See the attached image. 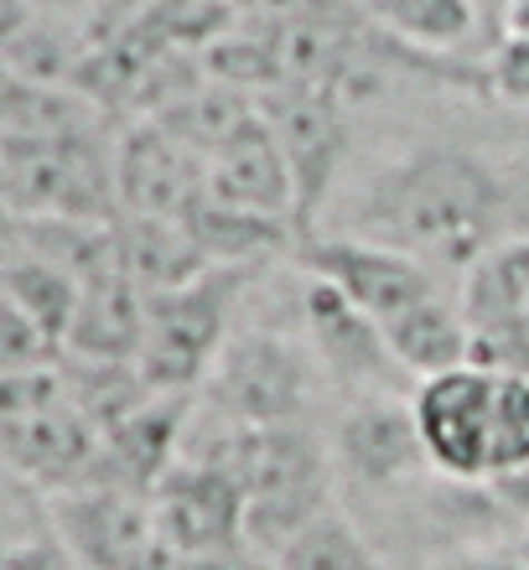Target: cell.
<instances>
[{"label": "cell", "mask_w": 529, "mask_h": 570, "mask_svg": "<svg viewBox=\"0 0 529 570\" xmlns=\"http://www.w3.org/2000/svg\"><path fill=\"white\" fill-rule=\"evenodd\" d=\"M146 316H151V296L125 271H109L84 285L68 347L84 363H136L146 343Z\"/></svg>", "instance_id": "cell-14"}, {"label": "cell", "mask_w": 529, "mask_h": 570, "mask_svg": "<svg viewBox=\"0 0 529 570\" xmlns=\"http://www.w3.org/2000/svg\"><path fill=\"white\" fill-rule=\"evenodd\" d=\"M259 115L271 120L275 140L286 150L291 177H296V224H312L322 193L337 171V156H343V120H337V99L327 89H302V83H286V89L265 99Z\"/></svg>", "instance_id": "cell-12"}, {"label": "cell", "mask_w": 529, "mask_h": 570, "mask_svg": "<svg viewBox=\"0 0 529 570\" xmlns=\"http://www.w3.org/2000/svg\"><path fill=\"white\" fill-rule=\"evenodd\" d=\"M203 166H208L213 203L259 213V218H275V224L296 218V177H291L286 150H281L265 115H255L239 136L224 140Z\"/></svg>", "instance_id": "cell-13"}, {"label": "cell", "mask_w": 529, "mask_h": 570, "mask_svg": "<svg viewBox=\"0 0 529 570\" xmlns=\"http://www.w3.org/2000/svg\"><path fill=\"white\" fill-rule=\"evenodd\" d=\"M302 271L312 281L333 285L337 296H349L359 312H369L384 327L390 316H400L415 301L437 296L441 285L431 275V265L384 249V244L353 239V234H333V239H306L302 244Z\"/></svg>", "instance_id": "cell-9"}, {"label": "cell", "mask_w": 529, "mask_h": 570, "mask_svg": "<svg viewBox=\"0 0 529 570\" xmlns=\"http://www.w3.org/2000/svg\"><path fill=\"white\" fill-rule=\"evenodd\" d=\"M6 570H78V560L52 534V540H16L6 550Z\"/></svg>", "instance_id": "cell-21"}, {"label": "cell", "mask_w": 529, "mask_h": 570, "mask_svg": "<svg viewBox=\"0 0 529 570\" xmlns=\"http://www.w3.org/2000/svg\"><path fill=\"white\" fill-rule=\"evenodd\" d=\"M483 493L499 503L503 513H515L529 524V466H515V472H499V478L483 482Z\"/></svg>", "instance_id": "cell-22"}, {"label": "cell", "mask_w": 529, "mask_h": 570, "mask_svg": "<svg viewBox=\"0 0 529 570\" xmlns=\"http://www.w3.org/2000/svg\"><path fill=\"white\" fill-rule=\"evenodd\" d=\"M493 390H499V368L483 363H462L437 379H421L410 394L415 410V431H421L425 462L447 482H488L493 456H488V435H493Z\"/></svg>", "instance_id": "cell-5"}, {"label": "cell", "mask_w": 529, "mask_h": 570, "mask_svg": "<svg viewBox=\"0 0 529 570\" xmlns=\"http://www.w3.org/2000/svg\"><path fill=\"white\" fill-rule=\"evenodd\" d=\"M472 6H478L488 27H493V31L503 37V27H509V6H515V0H472Z\"/></svg>", "instance_id": "cell-25"}, {"label": "cell", "mask_w": 529, "mask_h": 570, "mask_svg": "<svg viewBox=\"0 0 529 570\" xmlns=\"http://www.w3.org/2000/svg\"><path fill=\"white\" fill-rule=\"evenodd\" d=\"M99 6L105 0H31V11L47 16V21H89V27L99 16Z\"/></svg>", "instance_id": "cell-24"}, {"label": "cell", "mask_w": 529, "mask_h": 570, "mask_svg": "<svg viewBox=\"0 0 529 570\" xmlns=\"http://www.w3.org/2000/svg\"><path fill=\"white\" fill-rule=\"evenodd\" d=\"M503 31H519V37H529V0H515L509 6V27Z\"/></svg>", "instance_id": "cell-26"}, {"label": "cell", "mask_w": 529, "mask_h": 570, "mask_svg": "<svg viewBox=\"0 0 529 570\" xmlns=\"http://www.w3.org/2000/svg\"><path fill=\"white\" fill-rule=\"evenodd\" d=\"M271 570H390V566L374 556V544L363 540V529L333 503L302 534H291L281 544V556L271 560Z\"/></svg>", "instance_id": "cell-18"}, {"label": "cell", "mask_w": 529, "mask_h": 570, "mask_svg": "<svg viewBox=\"0 0 529 570\" xmlns=\"http://www.w3.org/2000/svg\"><path fill=\"white\" fill-rule=\"evenodd\" d=\"M503 181L462 146H415L374 177L353 208V239L384 244L421 265L468 271L499 244Z\"/></svg>", "instance_id": "cell-1"}, {"label": "cell", "mask_w": 529, "mask_h": 570, "mask_svg": "<svg viewBox=\"0 0 529 570\" xmlns=\"http://www.w3.org/2000/svg\"><path fill=\"white\" fill-rule=\"evenodd\" d=\"M306 337H312V353L322 358V368L353 394V400H374V394H390V400H410L415 394V379L400 368V358L384 343V327H379L369 312H359L349 296H337L333 285H322L306 275V306H302Z\"/></svg>", "instance_id": "cell-8"}, {"label": "cell", "mask_w": 529, "mask_h": 570, "mask_svg": "<svg viewBox=\"0 0 529 570\" xmlns=\"http://www.w3.org/2000/svg\"><path fill=\"white\" fill-rule=\"evenodd\" d=\"M203 390L218 425H302L312 368L281 337L249 332L218 353Z\"/></svg>", "instance_id": "cell-7"}, {"label": "cell", "mask_w": 529, "mask_h": 570, "mask_svg": "<svg viewBox=\"0 0 529 570\" xmlns=\"http://www.w3.org/2000/svg\"><path fill=\"white\" fill-rule=\"evenodd\" d=\"M483 89L509 109H529V37L503 31L483 62Z\"/></svg>", "instance_id": "cell-20"}, {"label": "cell", "mask_w": 529, "mask_h": 570, "mask_svg": "<svg viewBox=\"0 0 529 570\" xmlns=\"http://www.w3.org/2000/svg\"><path fill=\"white\" fill-rule=\"evenodd\" d=\"M333 462L359 488H400V482H415L421 472H431L410 400H390V394L353 400L337 415Z\"/></svg>", "instance_id": "cell-10"}, {"label": "cell", "mask_w": 529, "mask_h": 570, "mask_svg": "<svg viewBox=\"0 0 529 570\" xmlns=\"http://www.w3.org/2000/svg\"><path fill=\"white\" fill-rule=\"evenodd\" d=\"M0 203L11 224H120V177L99 130L74 140H0Z\"/></svg>", "instance_id": "cell-3"}, {"label": "cell", "mask_w": 529, "mask_h": 570, "mask_svg": "<svg viewBox=\"0 0 529 570\" xmlns=\"http://www.w3.org/2000/svg\"><path fill=\"white\" fill-rule=\"evenodd\" d=\"M239 265H218L203 281L151 296L146 316V343H140V379L156 394H187L208 384L213 363L224 353V322H228V291L239 281Z\"/></svg>", "instance_id": "cell-4"}, {"label": "cell", "mask_w": 529, "mask_h": 570, "mask_svg": "<svg viewBox=\"0 0 529 570\" xmlns=\"http://www.w3.org/2000/svg\"><path fill=\"white\" fill-rule=\"evenodd\" d=\"M0 446L37 493L58 498L105 482V431L58 368L0 374Z\"/></svg>", "instance_id": "cell-2"}, {"label": "cell", "mask_w": 529, "mask_h": 570, "mask_svg": "<svg viewBox=\"0 0 529 570\" xmlns=\"http://www.w3.org/2000/svg\"><path fill=\"white\" fill-rule=\"evenodd\" d=\"M384 343H390V353L400 358V368H405L415 384L472 363L468 316H462V306H452V301L441 296V291L415 301V306H405L400 316H390V322H384Z\"/></svg>", "instance_id": "cell-16"}, {"label": "cell", "mask_w": 529, "mask_h": 570, "mask_svg": "<svg viewBox=\"0 0 529 570\" xmlns=\"http://www.w3.org/2000/svg\"><path fill=\"white\" fill-rule=\"evenodd\" d=\"M120 208L130 218H187L208 197V166L167 125H140L115 150Z\"/></svg>", "instance_id": "cell-11"}, {"label": "cell", "mask_w": 529, "mask_h": 570, "mask_svg": "<svg viewBox=\"0 0 529 570\" xmlns=\"http://www.w3.org/2000/svg\"><path fill=\"white\" fill-rule=\"evenodd\" d=\"M363 11L379 37L400 42L405 52H425V58H457L468 47L493 52L499 42V31L488 27L472 0H363Z\"/></svg>", "instance_id": "cell-15"}, {"label": "cell", "mask_w": 529, "mask_h": 570, "mask_svg": "<svg viewBox=\"0 0 529 570\" xmlns=\"http://www.w3.org/2000/svg\"><path fill=\"white\" fill-rule=\"evenodd\" d=\"M488 456H493V472H488V478L529 466V374H499Z\"/></svg>", "instance_id": "cell-19"}, {"label": "cell", "mask_w": 529, "mask_h": 570, "mask_svg": "<svg viewBox=\"0 0 529 570\" xmlns=\"http://www.w3.org/2000/svg\"><path fill=\"white\" fill-rule=\"evenodd\" d=\"M441 570H529L525 556H509V550H462Z\"/></svg>", "instance_id": "cell-23"}, {"label": "cell", "mask_w": 529, "mask_h": 570, "mask_svg": "<svg viewBox=\"0 0 529 570\" xmlns=\"http://www.w3.org/2000/svg\"><path fill=\"white\" fill-rule=\"evenodd\" d=\"M156 529L172 540L187 566L249 556V503L224 466L203 456H182L151 493Z\"/></svg>", "instance_id": "cell-6"}, {"label": "cell", "mask_w": 529, "mask_h": 570, "mask_svg": "<svg viewBox=\"0 0 529 570\" xmlns=\"http://www.w3.org/2000/svg\"><path fill=\"white\" fill-rule=\"evenodd\" d=\"M0 291H6V301H0L6 312H21L27 322H37L52 343L68 347L84 281H74V275L58 271V265L42 255L11 249V255H6V271H0Z\"/></svg>", "instance_id": "cell-17"}]
</instances>
